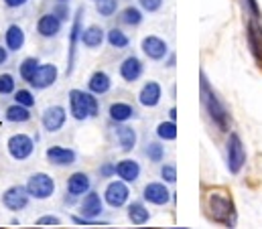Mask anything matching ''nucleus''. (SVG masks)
<instances>
[{"mask_svg": "<svg viewBox=\"0 0 262 229\" xmlns=\"http://www.w3.org/2000/svg\"><path fill=\"white\" fill-rule=\"evenodd\" d=\"M45 156H47L49 165H55V167H69L77 158L75 150L66 148V146H49L47 152H45Z\"/></svg>", "mask_w": 262, "mask_h": 229, "instance_id": "obj_16", "label": "nucleus"}, {"mask_svg": "<svg viewBox=\"0 0 262 229\" xmlns=\"http://www.w3.org/2000/svg\"><path fill=\"white\" fill-rule=\"evenodd\" d=\"M29 0H4V4L8 6V8H20V6H25Z\"/></svg>", "mask_w": 262, "mask_h": 229, "instance_id": "obj_43", "label": "nucleus"}, {"mask_svg": "<svg viewBox=\"0 0 262 229\" xmlns=\"http://www.w3.org/2000/svg\"><path fill=\"white\" fill-rule=\"evenodd\" d=\"M83 6H79L75 10V16H73V22H71V31H69V53H67V75L73 73V67H75V51H77V43L81 41V33H83Z\"/></svg>", "mask_w": 262, "mask_h": 229, "instance_id": "obj_6", "label": "nucleus"}, {"mask_svg": "<svg viewBox=\"0 0 262 229\" xmlns=\"http://www.w3.org/2000/svg\"><path fill=\"white\" fill-rule=\"evenodd\" d=\"M66 120H67V112L63 106H51L47 108L43 116H41V124L47 132H59L63 126H66Z\"/></svg>", "mask_w": 262, "mask_h": 229, "instance_id": "obj_11", "label": "nucleus"}, {"mask_svg": "<svg viewBox=\"0 0 262 229\" xmlns=\"http://www.w3.org/2000/svg\"><path fill=\"white\" fill-rule=\"evenodd\" d=\"M98 174H100L102 178H112V176L116 174V165H114V163H104V165L98 169Z\"/></svg>", "mask_w": 262, "mask_h": 229, "instance_id": "obj_39", "label": "nucleus"}, {"mask_svg": "<svg viewBox=\"0 0 262 229\" xmlns=\"http://www.w3.org/2000/svg\"><path fill=\"white\" fill-rule=\"evenodd\" d=\"M16 91V81L10 73H0V96H10Z\"/></svg>", "mask_w": 262, "mask_h": 229, "instance_id": "obj_34", "label": "nucleus"}, {"mask_svg": "<svg viewBox=\"0 0 262 229\" xmlns=\"http://www.w3.org/2000/svg\"><path fill=\"white\" fill-rule=\"evenodd\" d=\"M106 41H108V45L114 47V49H126V47L130 45L128 35L122 33L120 29H110V31L106 33Z\"/></svg>", "mask_w": 262, "mask_h": 229, "instance_id": "obj_29", "label": "nucleus"}, {"mask_svg": "<svg viewBox=\"0 0 262 229\" xmlns=\"http://www.w3.org/2000/svg\"><path fill=\"white\" fill-rule=\"evenodd\" d=\"M6 146H8V154L14 161H27L35 150V142L27 134H12L6 142Z\"/></svg>", "mask_w": 262, "mask_h": 229, "instance_id": "obj_7", "label": "nucleus"}, {"mask_svg": "<svg viewBox=\"0 0 262 229\" xmlns=\"http://www.w3.org/2000/svg\"><path fill=\"white\" fill-rule=\"evenodd\" d=\"M226 161H228V171L232 174H238V172L244 169L246 165V148H244V142L242 138L232 132L230 138H228V144H226Z\"/></svg>", "mask_w": 262, "mask_h": 229, "instance_id": "obj_5", "label": "nucleus"}, {"mask_svg": "<svg viewBox=\"0 0 262 229\" xmlns=\"http://www.w3.org/2000/svg\"><path fill=\"white\" fill-rule=\"evenodd\" d=\"M61 25H63V20H61L57 14L47 12V14H43V16L37 20V33H39L43 39H53V37H57V35L61 33Z\"/></svg>", "mask_w": 262, "mask_h": 229, "instance_id": "obj_14", "label": "nucleus"}, {"mask_svg": "<svg viewBox=\"0 0 262 229\" xmlns=\"http://www.w3.org/2000/svg\"><path fill=\"white\" fill-rule=\"evenodd\" d=\"M39 65H41V63H39V59L37 57H27L23 63H20V67H18L20 77H23L25 81H31V77L35 75V71H37Z\"/></svg>", "mask_w": 262, "mask_h": 229, "instance_id": "obj_32", "label": "nucleus"}, {"mask_svg": "<svg viewBox=\"0 0 262 229\" xmlns=\"http://www.w3.org/2000/svg\"><path fill=\"white\" fill-rule=\"evenodd\" d=\"M161 98H163V89H161V85H159L157 81H146V83L142 85L140 94H138V102H140L144 108H155V106H159Z\"/></svg>", "mask_w": 262, "mask_h": 229, "instance_id": "obj_18", "label": "nucleus"}, {"mask_svg": "<svg viewBox=\"0 0 262 229\" xmlns=\"http://www.w3.org/2000/svg\"><path fill=\"white\" fill-rule=\"evenodd\" d=\"M90 187H92V180L85 172H73L67 178V195L69 197H81L90 191Z\"/></svg>", "mask_w": 262, "mask_h": 229, "instance_id": "obj_20", "label": "nucleus"}, {"mask_svg": "<svg viewBox=\"0 0 262 229\" xmlns=\"http://www.w3.org/2000/svg\"><path fill=\"white\" fill-rule=\"evenodd\" d=\"M57 75H59L57 65H53V63H41L37 67L35 75L31 77L29 85H33L35 89H47V87H51L57 81Z\"/></svg>", "mask_w": 262, "mask_h": 229, "instance_id": "obj_10", "label": "nucleus"}, {"mask_svg": "<svg viewBox=\"0 0 262 229\" xmlns=\"http://www.w3.org/2000/svg\"><path fill=\"white\" fill-rule=\"evenodd\" d=\"M104 41H106V31L98 25H92V27L83 29V33H81V45L88 49H98V47H102Z\"/></svg>", "mask_w": 262, "mask_h": 229, "instance_id": "obj_21", "label": "nucleus"}, {"mask_svg": "<svg viewBox=\"0 0 262 229\" xmlns=\"http://www.w3.org/2000/svg\"><path fill=\"white\" fill-rule=\"evenodd\" d=\"M140 49H142V53L146 57L152 59V61H161V59L167 57V53H169V45L161 37H155V35L144 37L142 43H140Z\"/></svg>", "mask_w": 262, "mask_h": 229, "instance_id": "obj_12", "label": "nucleus"}, {"mask_svg": "<svg viewBox=\"0 0 262 229\" xmlns=\"http://www.w3.org/2000/svg\"><path fill=\"white\" fill-rule=\"evenodd\" d=\"M140 8L146 10V12H157L161 6H163V0H138Z\"/></svg>", "mask_w": 262, "mask_h": 229, "instance_id": "obj_38", "label": "nucleus"}, {"mask_svg": "<svg viewBox=\"0 0 262 229\" xmlns=\"http://www.w3.org/2000/svg\"><path fill=\"white\" fill-rule=\"evenodd\" d=\"M29 199H31V195H29L27 187H23V185H14L2 193V205L8 211H23L29 205Z\"/></svg>", "mask_w": 262, "mask_h": 229, "instance_id": "obj_8", "label": "nucleus"}, {"mask_svg": "<svg viewBox=\"0 0 262 229\" xmlns=\"http://www.w3.org/2000/svg\"><path fill=\"white\" fill-rule=\"evenodd\" d=\"M14 102L20 104V106L33 108V106H35V96H33L29 89H18V91H14Z\"/></svg>", "mask_w": 262, "mask_h": 229, "instance_id": "obj_36", "label": "nucleus"}, {"mask_svg": "<svg viewBox=\"0 0 262 229\" xmlns=\"http://www.w3.org/2000/svg\"><path fill=\"white\" fill-rule=\"evenodd\" d=\"M110 87H112V79L104 71H94L90 75V79H88V89L92 94H96V96H102V94L110 91Z\"/></svg>", "mask_w": 262, "mask_h": 229, "instance_id": "obj_23", "label": "nucleus"}, {"mask_svg": "<svg viewBox=\"0 0 262 229\" xmlns=\"http://www.w3.org/2000/svg\"><path fill=\"white\" fill-rule=\"evenodd\" d=\"M96 10H98L100 16L110 18L118 10V0H98L96 2Z\"/></svg>", "mask_w": 262, "mask_h": 229, "instance_id": "obj_33", "label": "nucleus"}, {"mask_svg": "<svg viewBox=\"0 0 262 229\" xmlns=\"http://www.w3.org/2000/svg\"><path fill=\"white\" fill-rule=\"evenodd\" d=\"M199 96H201V104H203L205 112L209 116V120L217 126V130L228 132V130H230V112H228V108L220 102L217 94L211 89V85H209V81H207V77H205L203 71H201V75H199Z\"/></svg>", "mask_w": 262, "mask_h": 229, "instance_id": "obj_2", "label": "nucleus"}, {"mask_svg": "<svg viewBox=\"0 0 262 229\" xmlns=\"http://www.w3.org/2000/svg\"><path fill=\"white\" fill-rule=\"evenodd\" d=\"M37 225H61V219L55 215H43L37 219Z\"/></svg>", "mask_w": 262, "mask_h": 229, "instance_id": "obj_41", "label": "nucleus"}, {"mask_svg": "<svg viewBox=\"0 0 262 229\" xmlns=\"http://www.w3.org/2000/svg\"><path fill=\"white\" fill-rule=\"evenodd\" d=\"M169 118H171L173 122L177 120V110H175V108H171V110H169Z\"/></svg>", "mask_w": 262, "mask_h": 229, "instance_id": "obj_45", "label": "nucleus"}, {"mask_svg": "<svg viewBox=\"0 0 262 229\" xmlns=\"http://www.w3.org/2000/svg\"><path fill=\"white\" fill-rule=\"evenodd\" d=\"M108 114H110V120H112V122L124 124V122L132 120V118L136 116V112H134V108H132L130 104H126V102H114V104H110Z\"/></svg>", "mask_w": 262, "mask_h": 229, "instance_id": "obj_24", "label": "nucleus"}, {"mask_svg": "<svg viewBox=\"0 0 262 229\" xmlns=\"http://www.w3.org/2000/svg\"><path fill=\"white\" fill-rule=\"evenodd\" d=\"M128 197H130V191H128V187H126V182H124L122 178L108 182V187H106V191H104V201H106L110 207H114V209L124 207V205L128 203Z\"/></svg>", "mask_w": 262, "mask_h": 229, "instance_id": "obj_9", "label": "nucleus"}, {"mask_svg": "<svg viewBox=\"0 0 262 229\" xmlns=\"http://www.w3.org/2000/svg\"><path fill=\"white\" fill-rule=\"evenodd\" d=\"M148 219H150V213L140 201H134L128 205V221L132 225H144L148 223Z\"/></svg>", "mask_w": 262, "mask_h": 229, "instance_id": "obj_27", "label": "nucleus"}, {"mask_svg": "<svg viewBox=\"0 0 262 229\" xmlns=\"http://www.w3.org/2000/svg\"><path fill=\"white\" fill-rule=\"evenodd\" d=\"M161 176H163L165 182H175L177 180V169L173 165H165V167H161Z\"/></svg>", "mask_w": 262, "mask_h": 229, "instance_id": "obj_37", "label": "nucleus"}, {"mask_svg": "<svg viewBox=\"0 0 262 229\" xmlns=\"http://www.w3.org/2000/svg\"><path fill=\"white\" fill-rule=\"evenodd\" d=\"M69 114L77 122H83L88 118H96L100 114V102H98L96 94L71 89L69 91Z\"/></svg>", "mask_w": 262, "mask_h": 229, "instance_id": "obj_3", "label": "nucleus"}, {"mask_svg": "<svg viewBox=\"0 0 262 229\" xmlns=\"http://www.w3.org/2000/svg\"><path fill=\"white\" fill-rule=\"evenodd\" d=\"M4 45L8 47V51H20L25 45V31L18 25H10L4 33Z\"/></svg>", "mask_w": 262, "mask_h": 229, "instance_id": "obj_25", "label": "nucleus"}, {"mask_svg": "<svg viewBox=\"0 0 262 229\" xmlns=\"http://www.w3.org/2000/svg\"><path fill=\"white\" fill-rule=\"evenodd\" d=\"M79 209H81V217L100 219V215H102V211H104V201H102L100 193L88 191V193L83 195V201H81Z\"/></svg>", "mask_w": 262, "mask_h": 229, "instance_id": "obj_13", "label": "nucleus"}, {"mask_svg": "<svg viewBox=\"0 0 262 229\" xmlns=\"http://www.w3.org/2000/svg\"><path fill=\"white\" fill-rule=\"evenodd\" d=\"M244 2H246V6H248L250 14H252L254 18H260V6H258V2H256V0H244Z\"/></svg>", "mask_w": 262, "mask_h": 229, "instance_id": "obj_42", "label": "nucleus"}, {"mask_svg": "<svg viewBox=\"0 0 262 229\" xmlns=\"http://www.w3.org/2000/svg\"><path fill=\"white\" fill-rule=\"evenodd\" d=\"M144 154L148 156V161H150V163H161V161L165 158V148H163L159 142H150V144L146 146Z\"/></svg>", "mask_w": 262, "mask_h": 229, "instance_id": "obj_35", "label": "nucleus"}, {"mask_svg": "<svg viewBox=\"0 0 262 229\" xmlns=\"http://www.w3.org/2000/svg\"><path fill=\"white\" fill-rule=\"evenodd\" d=\"M55 2H69V0H55Z\"/></svg>", "mask_w": 262, "mask_h": 229, "instance_id": "obj_46", "label": "nucleus"}, {"mask_svg": "<svg viewBox=\"0 0 262 229\" xmlns=\"http://www.w3.org/2000/svg\"><path fill=\"white\" fill-rule=\"evenodd\" d=\"M116 138H118V144H120L122 152H130L132 148L136 146V130L130 128V126L116 128Z\"/></svg>", "mask_w": 262, "mask_h": 229, "instance_id": "obj_26", "label": "nucleus"}, {"mask_svg": "<svg viewBox=\"0 0 262 229\" xmlns=\"http://www.w3.org/2000/svg\"><path fill=\"white\" fill-rule=\"evenodd\" d=\"M142 197L150 205H159V207H163V205H167L171 201V193L163 182H148L144 187V191H142Z\"/></svg>", "mask_w": 262, "mask_h": 229, "instance_id": "obj_15", "label": "nucleus"}, {"mask_svg": "<svg viewBox=\"0 0 262 229\" xmlns=\"http://www.w3.org/2000/svg\"><path fill=\"white\" fill-rule=\"evenodd\" d=\"M142 71H144V65H142V61L138 57H126L122 63H120V77L126 81V83H134L136 79H140V75H142Z\"/></svg>", "mask_w": 262, "mask_h": 229, "instance_id": "obj_19", "label": "nucleus"}, {"mask_svg": "<svg viewBox=\"0 0 262 229\" xmlns=\"http://www.w3.org/2000/svg\"><path fill=\"white\" fill-rule=\"evenodd\" d=\"M157 136H159L161 140H165V142L175 140V138H177V124H175L173 120L161 122V124L157 126Z\"/></svg>", "mask_w": 262, "mask_h": 229, "instance_id": "obj_30", "label": "nucleus"}, {"mask_svg": "<svg viewBox=\"0 0 262 229\" xmlns=\"http://www.w3.org/2000/svg\"><path fill=\"white\" fill-rule=\"evenodd\" d=\"M120 20H122L124 25H128V27H138V25L142 22V12H140V8H136V6H126V8L120 12Z\"/></svg>", "mask_w": 262, "mask_h": 229, "instance_id": "obj_31", "label": "nucleus"}, {"mask_svg": "<svg viewBox=\"0 0 262 229\" xmlns=\"http://www.w3.org/2000/svg\"><path fill=\"white\" fill-rule=\"evenodd\" d=\"M6 59H8V47H6V45H4V47L0 45V65H4Z\"/></svg>", "mask_w": 262, "mask_h": 229, "instance_id": "obj_44", "label": "nucleus"}, {"mask_svg": "<svg viewBox=\"0 0 262 229\" xmlns=\"http://www.w3.org/2000/svg\"><path fill=\"white\" fill-rule=\"evenodd\" d=\"M246 41L250 47V53L254 61L258 63V67H262V29L254 22H248L246 27Z\"/></svg>", "mask_w": 262, "mask_h": 229, "instance_id": "obj_17", "label": "nucleus"}, {"mask_svg": "<svg viewBox=\"0 0 262 229\" xmlns=\"http://www.w3.org/2000/svg\"><path fill=\"white\" fill-rule=\"evenodd\" d=\"M4 118H6L8 122H14V124H25V122H29V120H31V108L20 106V104H16V102H14L12 106H8V108H6Z\"/></svg>", "mask_w": 262, "mask_h": 229, "instance_id": "obj_28", "label": "nucleus"}, {"mask_svg": "<svg viewBox=\"0 0 262 229\" xmlns=\"http://www.w3.org/2000/svg\"><path fill=\"white\" fill-rule=\"evenodd\" d=\"M96 2H98V0H96Z\"/></svg>", "mask_w": 262, "mask_h": 229, "instance_id": "obj_47", "label": "nucleus"}, {"mask_svg": "<svg viewBox=\"0 0 262 229\" xmlns=\"http://www.w3.org/2000/svg\"><path fill=\"white\" fill-rule=\"evenodd\" d=\"M116 174L124 182H136L140 176V165L134 158H124V161L116 163Z\"/></svg>", "mask_w": 262, "mask_h": 229, "instance_id": "obj_22", "label": "nucleus"}, {"mask_svg": "<svg viewBox=\"0 0 262 229\" xmlns=\"http://www.w3.org/2000/svg\"><path fill=\"white\" fill-rule=\"evenodd\" d=\"M205 211L211 221L224 225V227H236L238 213L232 197H228L222 191H211L205 195Z\"/></svg>", "mask_w": 262, "mask_h": 229, "instance_id": "obj_1", "label": "nucleus"}, {"mask_svg": "<svg viewBox=\"0 0 262 229\" xmlns=\"http://www.w3.org/2000/svg\"><path fill=\"white\" fill-rule=\"evenodd\" d=\"M53 14H57L61 20H67L69 18V6H67V2H57L55 6H53V10H51Z\"/></svg>", "mask_w": 262, "mask_h": 229, "instance_id": "obj_40", "label": "nucleus"}, {"mask_svg": "<svg viewBox=\"0 0 262 229\" xmlns=\"http://www.w3.org/2000/svg\"><path fill=\"white\" fill-rule=\"evenodd\" d=\"M25 187H27L31 199H37V201H45V199L53 197V193H55V180L47 172H35V174H31Z\"/></svg>", "mask_w": 262, "mask_h": 229, "instance_id": "obj_4", "label": "nucleus"}]
</instances>
